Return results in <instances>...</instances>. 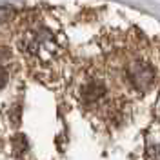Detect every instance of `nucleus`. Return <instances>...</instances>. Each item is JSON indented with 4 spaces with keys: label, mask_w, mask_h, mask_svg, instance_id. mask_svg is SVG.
<instances>
[{
    "label": "nucleus",
    "mask_w": 160,
    "mask_h": 160,
    "mask_svg": "<svg viewBox=\"0 0 160 160\" xmlns=\"http://www.w3.org/2000/svg\"><path fill=\"white\" fill-rule=\"evenodd\" d=\"M146 155L149 160H160V142H151L146 149Z\"/></svg>",
    "instance_id": "obj_3"
},
{
    "label": "nucleus",
    "mask_w": 160,
    "mask_h": 160,
    "mask_svg": "<svg viewBox=\"0 0 160 160\" xmlns=\"http://www.w3.org/2000/svg\"><path fill=\"white\" fill-rule=\"evenodd\" d=\"M11 15H13V9H9V8H0V22L9 18Z\"/></svg>",
    "instance_id": "obj_4"
},
{
    "label": "nucleus",
    "mask_w": 160,
    "mask_h": 160,
    "mask_svg": "<svg viewBox=\"0 0 160 160\" xmlns=\"http://www.w3.org/2000/svg\"><path fill=\"white\" fill-rule=\"evenodd\" d=\"M20 49L28 57L38 62H51L57 58L60 51V42L55 29H51L46 24H33L22 33Z\"/></svg>",
    "instance_id": "obj_1"
},
{
    "label": "nucleus",
    "mask_w": 160,
    "mask_h": 160,
    "mask_svg": "<svg viewBox=\"0 0 160 160\" xmlns=\"http://www.w3.org/2000/svg\"><path fill=\"white\" fill-rule=\"evenodd\" d=\"M6 84H8V73L0 68V88H4Z\"/></svg>",
    "instance_id": "obj_5"
},
{
    "label": "nucleus",
    "mask_w": 160,
    "mask_h": 160,
    "mask_svg": "<svg viewBox=\"0 0 160 160\" xmlns=\"http://www.w3.org/2000/svg\"><path fill=\"white\" fill-rule=\"evenodd\" d=\"M128 78L138 91H148L155 82V71L146 60H133L128 68Z\"/></svg>",
    "instance_id": "obj_2"
}]
</instances>
